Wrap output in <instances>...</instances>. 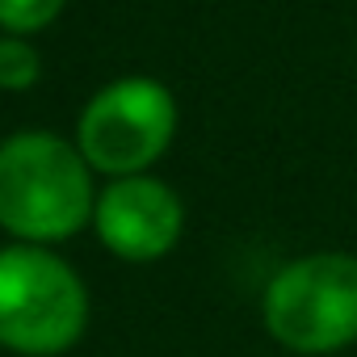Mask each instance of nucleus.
Masks as SVG:
<instances>
[{
	"instance_id": "1",
	"label": "nucleus",
	"mask_w": 357,
	"mask_h": 357,
	"mask_svg": "<svg viewBox=\"0 0 357 357\" xmlns=\"http://www.w3.org/2000/svg\"><path fill=\"white\" fill-rule=\"evenodd\" d=\"M97 211L80 147L26 130L0 143V227L22 240H68Z\"/></svg>"
},
{
	"instance_id": "2",
	"label": "nucleus",
	"mask_w": 357,
	"mask_h": 357,
	"mask_svg": "<svg viewBox=\"0 0 357 357\" xmlns=\"http://www.w3.org/2000/svg\"><path fill=\"white\" fill-rule=\"evenodd\" d=\"M269 336L307 357L340 353L357 340V257L311 252L273 273L261 303Z\"/></svg>"
},
{
	"instance_id": "3",
	"label": "nucleus",
	"mask_w": 357,
	"mask_h": 357,
	"mask_svg": "<svg viewBox=\"0 0 357 357\" xmlns=\"http://www.w3.org/2000/svg\"><path fill=\"white\" fill-rule=\"evenodd\" d=\"M89 324V294L68 261L47 248H0V344L51 357L72 349Z\"/></svg>"
},
{
	"instance_id": "4",
	"label": "nucleus",
	"mask_w": 357,
	"mask_h": 357,
	"mask_svg": "<svg viewBox=\"0 0 357 357\" xmlns=\"http://www.w3.org/2000/svg\"><path fill=\"white\" fill-rule=\"evenodd\" d=\"M176 135V101L151 76L105 84L80 114L76 147L89 168L109 176H143Z\"/></svg>"
},
{
	"instance_id": "5",
	"label": "nucleus",
	"mask_w": 357,
	"mask_h": 357,
	"mask_svg": "<svg viewBox=\"0 0 357 357\" xmlns=\"http://www.w3.org/2000/svg\"><path fill=\"white\" fill-rule=\"evenodd\" d=\"M101 244L122 261H160L181 240L185 211L155 176H118L93 211Z\"/></svg>"
},
{
	"instance_id": "6",
	"label": "nucleus",
	"mask_w": 357,
	"mask_h": 357,
	"mask_svg": "<svg viewBox=\"0 0 357 357\" xmlns=\"http://www.w3.org/2000/svg\"><path fill=\"white\" fill-rule=\"evenodd\" d=\"M38 72H43V63H38V51L30 43H22L17 34L0 38V89L22 93L38 80Z\"/></svg>"
},
{
	"instance_id": "7",
	"label": "nucleus",
	"mask_w": 357,
	"mask_h": 357,
	"mask_svg": "<svg viewBox=\"0 0 357 357\" xmlns=\"http://www.w3.org/2000/svg\"><path fill=\"white\" fill-rule=\"evenodd\" d=\"M63 9V0H0V26L9 34H34L47 30Z\"/></svg>"
}]
</instances>
